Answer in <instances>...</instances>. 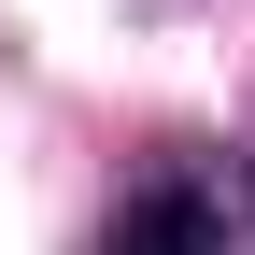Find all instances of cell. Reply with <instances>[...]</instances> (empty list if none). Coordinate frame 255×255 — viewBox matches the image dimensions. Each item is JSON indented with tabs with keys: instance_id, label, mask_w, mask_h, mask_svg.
<instances>
[{
	"instance_id": "1",
	"label": "cell",
	"mask_w": 255,
	"mask_h": 255,
	"mask_svg": "<svg viewBox=\"0 0 255 255\" xmlns=\"http://www.w3.org/2000/svg\"><path fill=\"white\" fill-rule=\"evenodd\" d=\"M100 255H227V199L184 184V170H156V184H128V199H114Z\"/></svg>"
}]
</instances>
